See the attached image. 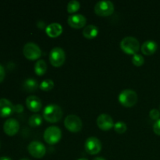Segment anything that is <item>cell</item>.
I'll return each mask as SVG.
<instances>
[{
	"instance_id": "obj_1",
	"label": "cell",
	"mask_w": 160,
	"mask_h": 160,
	"mask_svg": "<svg viewBox=\"0 0 160 160\" xmlns=\"http://www.w3.org/2000/svg\"><path fill=\"white\" fill-rule=\"evenodd\" d=\"M62 110L61 107L56 104L48 105L43 110V118L49 123H57L62 119Z\"/></svg>"
},
{
	"instance_id": "obj_2",
	"label": "cell",
	"mask_w": 160,
	"mask_h": 160,
	"mask_svg": "<svg viewBox=\"0 0 160 160\" xmlns=\"http://www.w3.org/2000/svg\"><path fill=\"white\" fill-rule=\"evenodd\" d=\"M120 48L122 51L127 54L134 55L137 54L140 48V43L137 38L128 36L122 39L120 42Z\"/></svg>"
},
{
	"instance_id": "obj_3",
	"label": "cell",
	"mask_w": 160,
	"mask_h": 160,
	"mask_svg": "<svg viewBox=\"0 0 160 160\" xmlns=\"http://www.w3.org/2000/svg\"><path fill=\"white\" fill-rule=\"evenodd\" d=\"M120 104L124 107H133L138 102V95L134 91L126 89L122 91L118 96Z\"/></svg>"
},
{
	"instance_id": "obj_4",
	"label": "cell",
	"mask_w": 160,
	"mask_h": 160,
	"mask_svg": "<svg viewBox=\"0 0 160 160\" xmlns=\"http://www.w3.org/2000/svg\"><path fill=\"white\" fill-rule=\"evenodd\" d=\"M62 138V131L58 127H48L44 132V139L48 145H56Z\"/></svg>"
},
{
	"instance_id": "obj_5",
	"label": "cell",
	"mask_w": 160,
	"mask_h": 160,
	"mask_svg": "<svg viewBox=\"0 0 160 160\" xmlns=\"http://www.w3.org/2000/svg\"><path fill=\"white\" fill-rule=\"evenodd\" d=\"M95 12L100 17H109L114 12V5L112 2L104 0L95 4L94 8Z\"/></svg>"
},
{
	"instance_id": "obj_6",
	"label": "cell",
	"mask_w": 160,
	"mask_h": 160,
	"mask_svg": "<svg viewBox=\"0 0 160 160\" xmlns=\"http://www.w3.org/2000/svg\"><path fill=\"white\" fill-rule=\"evenodd\" d=\"M50 63L55 67H59L65 62L66 54L63 49L59 47H55L50 51L49 57Z\"/></svg>"
},
{
	"instance_id": "obj_7",
	"label": "cell",
	"mask_w": 160,
	"mask_h": 160,
	"mask_svg": "<svg viewBox=\"0 0 160 160\" xmlns=\"http://www.w3.org/2000/svg\"><path fill=\"white\" fill-rule=\"evenodd\" d=\"M23 53L25 57L31 60L39 59L42 56V50L37 44L34 42H28L25 44L23 48Z\"/></svg>"
},
{
	"instance_id": "obj_8",
	"label": "cell",
	"mask_w": 160,
	"mask_h": 160,
	"mask_svg": "<svg viewBox=\"0 0 160 160\" xmlns=\"http://www.w3.org/2000/svg\"><path fill=\"white\" fill-rule=\"evenodd\" d=\"M64 125L69 131L72 133H78L82 129V120L76 115H69L64 120Z\"/></svg>"
},
{
	"instance_id": "obj_9",
	"label": "cell",
	"mask_w": 160,
	"mask_h": 160,
	"mask_svg": "<svg viewBox=\"0 0 160 160\" xmlns=\"http://www.w3.org/2000/svg\"><path fill=\"white\" fill-rule=\"evenodd\" d=\"M28 150L31 156L37 159L42 158L46 153V148L45 145L42 142H38V141L31 142L28 145Z\"/></svg>"
},
{
	"instance_id": "obj_10",
	"label": "cell",
	"mask_w": 160,
	"mask_h": 160,
	"mask_svg": "<svg viewBox=\"0 0 160 160\" xmlns=\"http://www.w3.org/2000/svg\"><path fill=\"white\" fill-rule=\"evenodd\" d=\"M85 151L90 155H97L102 150V143L99 139L95 137H89L84 144Z\"/></svg>"
},
{
	"instance_id": "obj_11",
	"label": "cell",
	"mask_w": 160,
	"mask_h": 160,
	"mask_svg": "<svg viewBox=\"0 0 160 160\" xmlns=\"http://www.w3.org/2000/svg\"><path fill=\"white\" fill-rule=\"evenodd\" d=\"M97 125L102 131H108L112 129V128H113L114 123L110 116L108 114L102 113L98 116L97 118Z\"/></svg>"
},
{
	"instance_id": "obj_12",
	"label": "cell",
	"mask_w": 160,
	"mask_h": 160,
	"mask_svg": "<svg viewBox=\"0 0 160 160\" xmlns=\"http://www.w3.org/2000/svg\"><path fill=\"white\" fill-rule=\"evenodd\" d=\"M67 23L71 28L75 29H80L85 26L87 19L82 14H73L70 16L67 19Z\"/></svg>"
},
{
	"instance_id": "obj_13",
	"label": "cell",
	"mask_w": 160,
	"mask_h": 160,
	"mask_svg": "<svg viewBox=\"0 0 160 160\" xmlns=\"http://www.w3.org/2000/svg\"><path fill=\"white\" fill-rule=\"evenodd\" d=\"M20 129V123L16 119L9 118L6 120L3 125V131L7 135L13 136Z\"/></svg>"
},
{
	"instance_id": "obj_14",
	"label": "cell",
	"mask_w": 160,
	"mask_h": 160,
	"mask_svg": "<svg viewBox=\"0 0 160 160\" xmlns=\"http://www.w3.org/2000/svg\"><path fill=\"white\" fill-rule=\"evenodd\" d=\"M14 112V106L9 100L0 98V117H8Z\"/></svg>"
},
{
	"instance_id": "obj_15",
	"label": "cell",
	"mask_w": 160,
	"mask_h": 160,
	"mask_svg": "<svg viewBox=\"0 0 160 160\" xmlns=\"http://www.w3.org/2000/svg\"><path fill=\"white\" fill-rule=\"evenodd\" d=\"M26 106L31 112H37L42 109V103L38 97L35 95H30L26 99Z\"/></svg>"
},
{
	"instance_id": "obj_16",
	"label": "cell",
	"mask_w": 160,
	"mask_h": 160,
	"mask_svg": "<svg viewBox=\"0 0 160 160\" xmlns=\"http://www.w3.org/2000/svg\"><path fill=\"white\" fill-rule=\"evenodd\" d=\"M46 34L50 38H57L62 33V27L59 23H52L45 29Z\"/></svg>"
},
{
	"instance_id": "obj_17",
	"label": "cell",
	"mask_w": 160,
	"mask_h": 160,
	"mask_svg": "<svg viewBox=\"0 0 160 160\" xmlns=\"http://www.w3.org/2000/svg\"><path fill=\"white\" fill-rule=\"evenodd\" d=\"M157 48L158 45L156 42L148 40L142 44V47H141V50H142V53L145 56H151V55H153L156 52Z\"/></svg>"
},
{
	"instance_id": "obj_18",
	"label": "cell",
	"mask_w": 160,
	"mask_h": 160,
	"mask_svg": "<svg viewBox=\"0 0 160 160\" xmlns=\"http://www.w3.org/2000/svg\"><path fill=\"white\" fill-rule=\"evenodd\" d=\"M98 29L95 25L90 24L84 28L83 31V35L87 39H93L98 35Z\"/></svg>"
},
{
	"instance_id": "obj_19",
	"label": "cell",
	"mask_w": 160,
	"mask_h": 160,
	"mask_svg": "<svg viewBox=\"0 0 160 160\" xmlns=\"http://www.w3.org/2000/svg\"><path fill=\"white\" fill-rule=\"evenodd\" d=\"M23 88L25 91L28 92H34L38 88V81L34 78H28L25 80L23 84Z\"/></svg>"
},
{
	"instance_id": "obj_20",
	"label": "cell",
	"mask_w": 160,
	"mask_h": 160,
	"mask_svg": "<svg viewBox=\"0 0 160 160\" xmlns=\"http://www.w3.org/2000/svg\"><path fill=\"white\" fill-rule=\"evenodd\" d=\"M47 71V64L45 60L40 59L37 61L34 65V72L38 76H42L45 74Z\"/></svg>"
},
{
	"instance_id": "obj_21",
	"label": "cell",
	"mask_w": 160,
	"mask_h": 160,
	"mask_svg": "<svg viewBox=\"0 0 160 160\" xmlns=\"http://www.w3.org/2000/svg\"><path fill=\"white\" fill-rule=\"evenodd\" d=\"M42 121H43V118L42 117V116H40L39 114H34L29 118L28 124L32 128H37V127L42 125Z\"/></svg>"
},
{
	"instance_id": "obj_22",
	"label": "cell",
	"mask_w": 160,
	"mask_h": 160,
	"mask_svg": "<svg viewBox=\"0 0 160 160\" xmlns=\"http://www.w3.org/2000/svg\"><path fill=\"white\" fill-rule=\"evenodd\" d=\"M80 7H81V4L79 2L76 0H71L67 4V12L69 13H74L79 10Z\"/></svg>"
},
{
	"instance_id": "obj_23",
	"label": "cell",
	"mask_w": 160,
	"mask_h": 160,
	"mask_svg": "<svg viewBox=\"0 0 160 160\" xmlns=\"http://www.w3.org/2000/svg\"><path fill=\"white\" fill-rule=\"evenodd\" d=\"M39 88H40L41 90L48 92V91L52 90L54 88V82L51 79H45L41 83Z\"/></svg>"
},
{
	"instance_id": "obj_24",
	"label": "cell",
	"mask_w": 160,
	"mask_h": 160,
	"mask_svg": "<svg viewBox=\"0 0 160 160\" xmlns=\"http://www.w3.org/2000/svg\"><path fill=\"white\" fill-rule=\"evenodd\" d=\"M113 128L116 132L118 133V134H123V133L126 132L127 129H128L126 123H125L124 122H122V121L116 123L115 124H114Z\"/></svg>"
},
{
	"instance_id": "obj_25",
	"label": "cell",
	"mask_w": 160,
	"mask_h": 160,
	"mask_svg": "<svg viewBox=\"0 0 160 160\" xmlns=\"http://www.w3.org/2000/svg\"><path fill=\"white\" fill-rule=\"evenodd\" d=\"M132 62L136 67H141L145 62V59L143 56L140 54H134L132 57Z\"/></svg>"
},
{
	"instance_id": "obj_26",
	"label": "cell",
	"mask_w": 160,
	"mask_h": 160,
	"mask_svg": "<svg viewBox=\"0 0 160 160\" xmlns=\"http://www.w3.org/2000/svg\"><path fill=\"white\" fill-rule=\"evenodd\" d=\"M149 117H150V118L153 120H159L160 112L156 109H152V110L149 112Z\"/></svg>"
},
{
	"instance_id": "obj_27",
	"label": "cell",
	"mask_w": 160,
	"mask_h": 160,
	"mask_svg": "<svg viewBox=\"0 0 160 160\" xmlns=\"http://www.w3.org/2000/svg\"><path fill=\"white\" fill-rule=\"evenodd\" d=\"M153 131L155 134L160 136V119L156 120V123L153 125Z\"/></svg>"
},
{
	"instance_id": "obj_28",
	"label": "cell",
	"mask_w": 160,
	"mask_h": 160,
	"mask_svg": "<svg viewBox=\"0 0 160 160\" xmlns=\"http://www.w3.org/2000/svg\"><path fill=\"white\" fill-rule=\"evenodd\" d=\"M23 111V106L21 104H17L14 106V112L17 113H21Z\"/></svg>"
},
{
	"instance_id": "obj_29",
	"label": "cell",
	"mask_w": 160,
	"mask_h": 160,
	"mask_svg": "<svg viewBox=\"0 0 160 160\" xmlns=\"http://www.w3.org/2000/svg\"><path fill=\"white\" fill-rule=\"evenodd\" d=\"M5 76H6V72H5V69L0 64V83L2 82L4 80Z\"/></svg>"
},
{
	"instance_id": "obj_30",
	"label": "cell",
	"mask_w": 160,
	"mask_h": 160,
	"mask_svg": "<svg viewBox=\"0 0 160 160\" xmlns=\"http://www.w3.org/2000/svg\"><path fill=\"white\" fill-rule=\"evenodd\" d=\"M0 160H12V159L9 157H6V156H2V157H0Z\"/></svg>"
},
{
	"instance_id": "obj_31",
	"label": "cell",
	"mask_w": 160,
	"mask_h": 160,
	"mask_svg": "<svg viewBox=\"0 0 160 160\" xmlns=\"http://www.w3.org/2000/svg\"><path fill=\"white\" fill-rule=\"evenodd\" d=\"M93 160H106V159L102 157H96V158H95Z\"/></svg>"
},
{
	"instance_id": "obj_32",
	"label": "cell",
	"mask_w": 160,
	"mask_h": 160,
	"mask_svg": "<svg viewBox=\"0 0 160 160\" xmlns=\"http://www.w3.org/2000/svg\"><path fill=\"white\" fill-rule=\"evenodd\" d=\"M78 160H88V159H85V158H81V159H79Z\"/></svg>"
},
{
	"instance_id": "obj_33",
	"label": "cell",
	"mask_w": 160,
	"mask_h": 160,
	"mask_svg": "<svg viewBox=\"0 0 160 160\" xmlns=\"http://www.w3.org/2000/svg\"><path fill=\"white\" fill-rule=\"evenodd\" d=\"M20 160H29L28 159H20Z\"/></svg>"
}]
</instances>
